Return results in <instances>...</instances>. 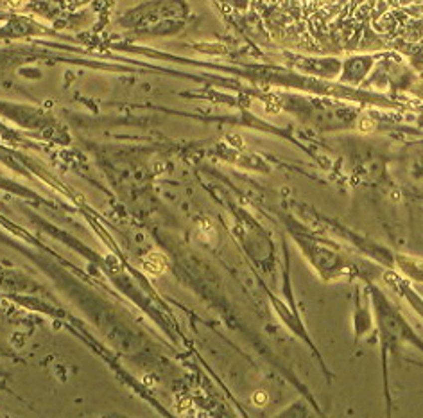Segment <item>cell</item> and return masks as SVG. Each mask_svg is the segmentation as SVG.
<instances>
[{"label":"cell","instance_id":"obj_1","mask_svg":"<svg viewBox=\"0 0 423 418\" xmlns=\"http://www.w3.org/2000/svg\"><path fill=\"white\" fill-rule=\"evenodd\" d=\"M257 400H259V402H266V400H268V397L264 395V391H259V395H257Z\"/></svg>","mask_w":423,"mask_h":418}]
</instances>
